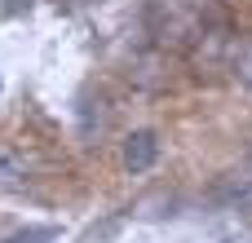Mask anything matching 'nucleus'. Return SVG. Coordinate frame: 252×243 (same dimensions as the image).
Wrapping results in <instances>:
<instances>
[{
    "instance_id": "obj_1",
    "label": "nucleus",
    "mask_w": 252,
    "mask_h": 243,
    "mask_svg": "<svg viewBox=\"0 0 252 243\" xmlns=\"http://www.w3.org/2000/svg\"><path fill=\"white\" fill-rule=\"evenodd\" d=\"M120 159H124V168H128L133 177L151 173V168L159 164V133H155V128H137V133H128Z\"/></svg>"
},
{
    "instance_id": "obj_2",
    "label": "nucleus",
    "mask_w": 252,
    "mask_h": 243,
    "mask_svg": "<svg viewBox=\"0 0 252 243\" xmlns=\"http://www.w3.org/2000/svg\"><path fill=\"white\" fill-rule=\"evenodd\" d=\"M53 239H58V230H53V226H40V230L13 235V239H4V243H53Z\"/></svg>"
},
{
    "instance_id": "obj_3",
    "label": "nucleus",
    "mask_w": 252,
    "mask_h": 243,
    "mask_svg": "<svg viewBox=\"0 0 252 243\" xmlns=\"http://www.w3.org/2000/svg\"><path fill=\"white\" fill-rule=\"evenodd\" d=\"M0 9H4V13H27L31 0H0Z\"/></svg>"
},
{
    "instance_id": "obj_4",
    "label": "nucleus",
    "mask_w": 252,
    "mask_h": 243,
    "mask_svg": "<svg viewBox=\"0 0 252 243\" xmlns=\"http://www.w3.org/2000/svg\"><path fill=\"white\" fill-rule=\"evenodd\" d=\"M239 75H244V84L252 89V49L244 53V58H239Z\"/></svg>"
}]
</instances>
